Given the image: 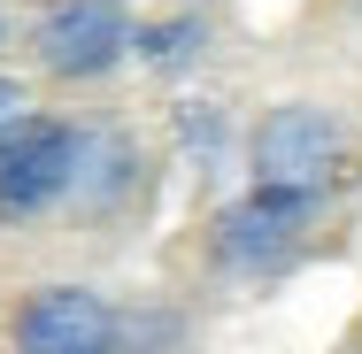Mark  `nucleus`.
<instances>
[{"label":"nucleus","mask_w":362,"mask_h":354,"mask_svg":"<svg viewBox=\"0 0 362 354\" xmlns=\"http://www.w3.org/2000/svg\"><path fill=\"white\" fill-rule=\"evenodd\" d=\"M77 170V139L70 124H47V116H16L0 124V216H31L47 208Z\"/></svg>","instance_id":"obj_2"},{"label":"nucleus","mask_w":362,"mask_h":354,"mask_svg":"<svg viewBox=\"0 0 362 354\" xmlns=\"http://www.w3.org/2000/svg\"><path fill=\"white\" fill-rule=\"evenodd\" d=\"M39 62L54 77H100L124 62V47H132V16L116 8V0H54V8H39Z\"/></svg>","instance_id":"obj_1"},{"label":"nucleus","mask_w":362,"mask_h":354,"mask_svg":"<svg viewBox=\"0 0 362 354\" xmlns=\"http://www.w3.org/2000/svg\"><path fill=\"white\" fill-rule=\"evenodd\" d=\"M332 154H339V139H332V124L316 108H278L262 124V139H255V170H262V185L316 193L324 170H332Z\"/></svg>","instance_id":"obj_4"},{"label":"nucleus","mask_w":362,"mask_h":354,"mask_svg":"<svg viewBox=\"0 0 362 354\" xmlns=\"http://www.w3.org/2000/svg\"><path fill=\"white\" fill-rule=\"evenodd\" d=\"M300 216H308V193H286V185H262L255 201L223 216V254L231 262H278L293 239H300Z\"/></svg>","instance_id":"obj_5"},{"label":"nucleus","mask_w":362,"mask_h":354,"mask_svg":"<svg viewBox=\"0 0 362 354\" xmlns=\"http://www.w3.org/2000/svg\"><path fill=\"white\" fill-rule=\"evenodd\" d=\"M16 354H116V316L85 285H47L16 316Z\"/></svg>","instance_id":"obj_3"},{"label":"nucleus","mask_w":362,"mask_h":354,"mask_svg":"<svg viewBox=\"0 0 362 354\" xmlns=\"http://www.w3.org/2000/svg\"><path fill=\"white\" fill-rule=\"evenodd\" d=\"M16 108H23V93H16L8 77H0V124H16Z\"/></svg>","instance_id":"obj_6"}]
</instances>
